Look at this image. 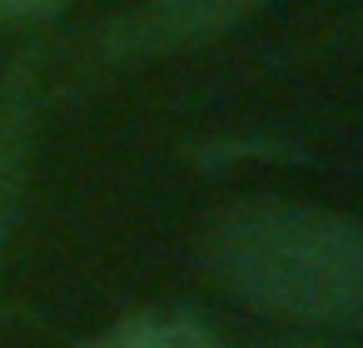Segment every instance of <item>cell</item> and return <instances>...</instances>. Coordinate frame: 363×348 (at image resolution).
<instances>
[{
	"label": "cell",
	"instance_id": "6da1fadb",
	"mask_svg": "<svg viewBox=\"0 0 363 348\" xmlns=\"http://www.w3.org/2000/svg\"><path fill=\"white\" fill-rule=\"evenodd\" d=\"M189 259L219 293L279 323L353 333L363 318V224L348 209L239 194L194 219Z\"/></svg>",
	"mask_w": 363,
	"mask_h": 348
},
{
	"label": "cell",
	"instance_id": "7a4b0ae2",
	"mask_svg": "<svg viewBox=\"0 0 363 348\" xmlns=\"http://www.w3.org/2000/svg\"><path fill=\"white\" fill-rule=\"evenodd\" d=\"M269 6L274 0H135L95 26L90 60L100 70H145L160 60H179L234 35Z\"/></svg>",
	"mask_w": 363,
	"mask_h": 348
},
{
	"label": "cell",
	"instance_id": "3957f363",
	"mask_svg": "<svg viewBox=\"0 0 363 348\" xmlns=\"http://www.w3.org/2000/svg\"><path fill=\"white\" fill-rule=\"evenodd\" d=\"M40 120H45V50L26 45L0 70V274H6L11 244L21 234Z\"/></svg>",
	"mask_w": 363,
	"mask_h": 348
},
{
	"label": "cell",
	"instance_id": "277c9868",
	"mask_svg": "<svg viewBox=\"0 0 363 348\" xmlns=\"http://www.w3.org/2000/svg\"><path fill=\"white\" fill-rule=\"evenodd\" d=\"M80 348H229L209 323L189 318V313H160V308H140L115 318L110 328H100L95 338H85Z\"/></svg>",
	"mask_w": 363,
	"mask_h": 348
},
{
	"label": "cell",
	"instance_id": "5b68a950",
	"mask_svg": "<svg viewBox=\"0 0 363 348\" xmlns=\"http://www.w3.org/2000/svg\"><path fill=\"white\" fill-rule=\"evenodd\" d=\"M254 348H358L348 333H318V328H303V333H279V338H254Z\"/></svg>",
	"mask_w": 363,
	"mask_h": 348
}]
</instances>
